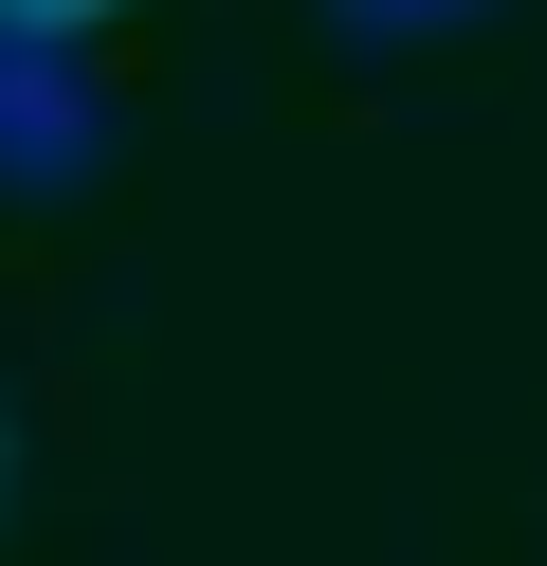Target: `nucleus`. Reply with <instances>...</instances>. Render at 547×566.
Here are the masks:
<instances>
[{
    "instance_id": "obj_2",
    "label": "nucleus",
    "mask_w": 547,
    "mask_h": 566,
    "mask_svg": "<svg viewBox=\"0 0 547 566\" xmlns=\"http://www.w3.org/2000/svg\"><path fill=\"white\" fill-rule=\"evenodd\" d=\"M493 0H328V38L347 55H420V38H474Z\"/></svg>"
},
{
    "instance_id": "obj_4",
    "label": "nucleus",
    "mask_w": 547,
    "mask_h": 566,
    "mask_svg": "<svg viewBox=\"0 0 547 566\" xmlns=\"http://www.w3.org/2000/svg\"><path fill=\"white\" fill-rule=\"evenodd\" d=\"M0 493H19V402H0Z\"/></svg>"
},
{
    "instance_id": "obj_3",
    "label": "nucleus",
    "mask_w": 547,
    "mask_h": 566,
    "mask_svg": "<svg viewBox=\"0 0 547 566\" xmlns=\"http://www.w3.org/2000/svg\"><path fill=\"white\" fill-rule=\"evenodd\" d=\"M0 19H19V38H92L109 0H0Z\"/></svg>"
},
{
    "instance_id": "obj_1",
    "label": "nucleus",
    "mask_w": 547,
    "mask_h": 566,
    "mask_svg": "<svg viewBox=\"0 0 547 566\" xmlns=\"http://www.w3.org/2000/svg\"><path fill=\"white\" fill-rule=\"evenodd\" d=\"M92 165H109L92 38H19V19H0V201H73Z\"/></svg>"
}]
</instances>
